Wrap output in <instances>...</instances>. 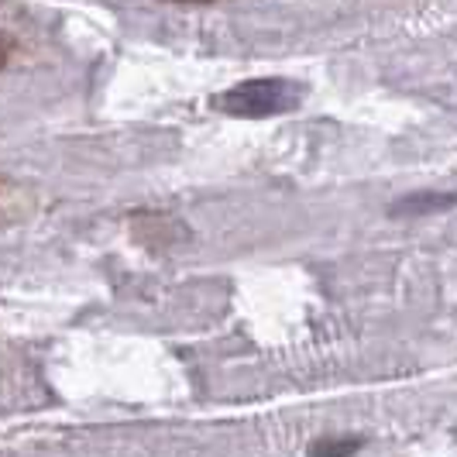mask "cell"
I'll list each match as a JSON object with an SVG mask.
<instances>
[{
    "instance_id": "obj_2",
    "label": "cell",
    "mask_w": 457,
    "mask_h": 457,
    "mask_svg": "<svg viewBox=\"0 0 457 457\" xmlns=\"http://www.w3.org/2000/svg\"><path fill=\"white\" fill-rule=\"evenodd\" d=\"M457 204V193H412L403 204H395V217H420V213H436V210H447Z\"/></svg>"
},
{
    "instance_id": "obj_3",
    "label": "cell",
    "mask_w": 457,
    "mask_h": 457,
    "mask_svg": "<svg viewBox=\"0 0 457 457\" xmlns=\"http://www.w3.org/2000/svg\"><path fill=\"white\" fill-rule=\"evenodd\" d=\"M358 451H361V440H317V444H310V454H320V457L358 454Z\"/></svg>"
},
{
    "instance_id": "obj_4",
    "label": "cell",
    "mask_w": 457,
    "mask_h": 457,
    "mask_svg": "<svg viewBox=\"0 0 457 457\" xmlns=\"http://www.w3.org/2000/svg\"><path fill=\"white\" fill-rule=\"evenodd\" d=\"M11 55H14V38L0 31V69L11 62Z\"/></svg>"
},
{
    "instance_id": "obj_5",
    "label": "cell",
    "mask_w": 457,
    "mask_h": 457,
    "mask_svg": "<svg viewBox=\"0 0 457 457\" xmlns=\"http://www.w3.org/2000/svg\"><path fill=\"white\" fill-rule=\"evenodd\" d=\"M176 4H210V0H176Z\"/></svg>"
},
{
    "instance_id": "obj_1",
    "label": "cell",
    "mask_w": 457,
    "mask_h": 457,
    "mask_svg": "<svg viewBox=\"0 0 457 457\" xmlns=\"http://www.w3.org/2000/svg\"><path fill=\"white\" fill-rule=\"evenodd\" d=\"M299 90L293 79H282V76H258V79H245L230 90L217 93L213 96V107L220 114L230 117H248V120H262V117L286 114L299 107Z\"/></svg>"
}]
</instances>
